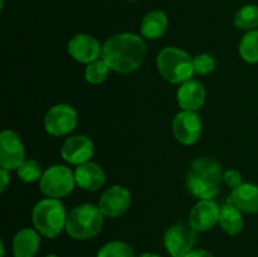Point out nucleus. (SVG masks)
Wrapping results in <instances>:
<instances>
[{
    "mask_svg": "<svg viewBox=\"0 0 258 257\" xmlns=\"http://www.w3.org/2000/svg\"><path fill=\"white\" fill-rule=\"evenodd\" d=\"M146 44L143 38L133 33H120L106 40L102 45V59L111 71L130 73L143 65Z\"/></svg>",
    "mask_w": 258,
    "mask_h": 257,
    "instance_id": "1",
    "label": "nucleus"
},
{
    "mask_svg": "<svg viewBox=\"0 0 258 257\" xmlns=\"http://www.w3.org/2000/svg\"><path fill=\"white\" fill-rule=\"evenodd\" d=\"M222 180V166L218 161L208 156H201L193 160L186 173V188L189 193L201 201L217 197Z\"/></svg>",
    "mask_w": 258,
    "mask_h": 257,
    "instance_id": "2",
    "label": "nucleus"
},
{
    "mask_svg": "<svg viewBox=\"0 0 258 257\" xmlns=\"http://www.w3.org/2000/svg\"><path fill=\"white\" fill-rule=\"evenodd\" d=\"M66 208L59 199H42L34 206L32 212V221L34 228L47 238H55L66 229L67 222Z\"/></svg>",
    "mask_w": 258,
    "mask_h": 257,
    "instance_id": "3",
    "label": "nucleus"
},
{
    "mask_svg": "<svg viewBox=\"0 0 258 257\" xmlns=\"http://www.w3.org/2000/svg\"><path fill=\"white\" fill-rule=\"evenodd\" d=\"M103 226V214L93 204L85 203L71 211L66 222V232L77 241L93 238L101 232Z\"/></svg>",
    "mask_w": 258,
    "mask_h": 257,
    "instance_id": "4",
    "label": "nucleus"
},
{
    "mask_svg": "<svg viewBox=\"0 0 258 257\" xmlns=\"http://www.w3.org/2000/svg\"><path fill=\"white\" fill-rule=\"evenodd\" d=\"M156 67L161 77L174 85L190 80L196 72L190 55L178 47L164 48L156 58Z\"/></svg>",
    "mask_w": 258,
    "mask_h": 257,
    "instance_id": "5",
    "label": "nucleus"
},
{
    "mask_svg": "<svg viewBox=\"0 0 258 257\" xmlns=\"http://www.w3.org/2000/svg\"><path fill=\"white\" fill-rule=\"evenodd\" d=\"M76 185L75 173L66 165H52L43 171L39 189L48 198L67 197Z\"/></svg>",
    "mask_w": 258,
    "mask_h": 257,
    "instance_id": "6",
    "label": "nucleus"
},
{
    "mask_svg": "<svg viewBox=\"0 0 258 257\" xmlns=\"http://www.w3.org/2000/svg\"><path fill=\"white\" fill-rule=\"evenodd\" d=\"M198 232L190 223L178 222L169 227L164 233V246L171 257H184L193 251L198 238Z\"/></svg>",
    "mask_w": 258,
    "mask_h": 257,
    "instance_id": "7",
    "label": "nucleus"
},
{
    "mask_svg": "<svg viewBox=\"0 0 258 257\" xmlns=\"http://www.w3.org/2000/svg\"><path fill=\"white\" fill-rule=\"evenodd\" d=\"M77 112L67 103L53 106L44 117V128L52 136H64L77 126Z\"/></svg>",
    "mask_w": 258,
    "mask_h": 257,
    "instance_id": "8",
    "label": "nucleus"
},
{
    "mask_svg": "<svg viewBox=\"0 0 258 257\" xmlns=\"http://www.w3.org/2000/svg\"><path fill=\"white\" fill-rule=\"evenodd\" d=\"M173 134L183 145H193L199 140L203 130L202 118L196 111H180L171 123Z\"/></svg>",
    "mask_w": 258,
    "mask_h": 257,
    "instance_id": "9",
    "label": "nucleus"
},
{
    "mask_svg": "<svg viewBox=\"0 0 258 257\" xmlns=\"http://www.w3.org/2000/svg\"><path fill=\"white\" fill-rule=\"evenodd\" d=\"M25 160V150L19 135L12 130L0 134V166L7 170H17Z\"/></svg>",
    "mask_w": 258,
    "mask_h": 257,
    "instance_id": "10",
    "label": "nucleus"
},
{
    "mask_svg": "<svg viewBox=\"0 0 258 257\" xmlns=\"http://www.w3.org/2000/svg\"><path fill=\"white\" fill-rule=\"evenodd\" d=\"M131 204V193L127 188L121 185H112L106 189L100 197L98 208L103 216L116 218L125 213Z\"/></svg>",
    "mask_w": 258,
    "mask_h": 257,
    "instance_id": "11",
    "label": "nucleus"
},
{
    "mask_svg": "<svg viewBox=\"0 0 258 257\" xmlns=\"http://www.w3.org/2000/svg\"><path fill=\"white\" fill-rule=\"evenodd\" d=\"M67 49L73 59L86 65L100 59V55H102V47L100 42L92 35L83 33L71 38Z\"/></svg>",
    "mask_w": 258,
    "mask_h": 257,
    "instance_id": "12",
    "label": "nucleus"
},
{
    "mask_svg": "<svg viewBox=\"0 0 258 257\" xmlns=\"http://www.w3.org/2000/svg\"><path fill=\"white\" fill-rule=\"evenodd\" d=\"M221 207L213 199H202L191 208L189 223L197 232H207L219 221Z\"/></svg>",
    "mask_w": 258,
    "mask_h": 257,
    "instance_id": "13",
    "label": "nucleus"
},
{
    "mask_svg": "<svg viewBox=\"0 0 258 257\" xmlns=\"http://www.w3.org/2000/svg\"><path fill=\"white\" fill-rule=\"evenodd\" d=\"M93 153H95L93 141L85 135L71 136L64 141L60 149L63 160L77 166L90 161Z\"/></svg>",
    "mask_w": 258,
    "mask_h": 257,
    "instance_id": "14",
    "label": "nucleus"
},
{
    "mask_svg": "<svg viewBox=\"0 0 258 257\" xmlns=\"http://www.w3.org/2000/svg\"><path fill=\"white\" fill-rule=\"evenodd\" d=\"M176 101L179 107L185 111H198L206 101V88L199 81H185L180 85L176 92Z\"/></svg>",
    "mask_w": 258,
    "mask_h": 257,
    "instance_id": "15",
    "label": "nucleus"
},
{
    "mask_svg": "<svg viewBox=\"0 0 258 257\" xmlns=\"http://www.w3.org/2000/svg\"><path fill=\"white\" fill-rule=\"evenodd\" d=\"M76 184L88 191L98 190L106 183V174L98 164L87 161L81 164L75 170Z\"/></svg>",
    "mask_w": 258,
    "mask_h": 257,
    "instance_id": "16",
    "label": "nucleus"
},
{
    "mask_svg": "<svg viewBox=\"0 0 258 257\" xmlns=\"http://www.w3.org/2000/svg\"><path fill=\"white\" fill-rule=\"evenodd\" d=\"M227 202L237 207L242 213H258V185L252 183H242L232 190Z\"/></svg>",
    "mask_w": 258,
    "mask_h": 257,
    "instance_id": "17",
    "label": "nucleus"
},
{
    "mask_svg": "<svg viewBox=\"0 0 258 257\" xmlns=\"http://www.w3.org/2000/svg\"><path fill=\"white\" fill-rule=\"evenodd\" d=\"M40 237L37 229L23 228L13 238L14 257H34L39 251Z\"/></svg>",
    "mask_w": 258,
    "mask_h": 257,
    "instance_id": "18",
    "label": "nucleus"
},
{
    "mask_svg": "<svg viewBox=\"0 0 258 257\" xmlns=\"http://www.w3.org/2000/svg\"><path fill=\"white\" fill-rule=\"evenodd\" d=\"M168 28V17L161 10H153L144 17L141 22V34L146 39H159Z\"/></svg>",
    "mask_w": 258,
    "mask_h": 257,
    "instance_id": "19",
    "label": "nucleus"
},
{
    "mask_svg": "<svg viewBox=\"0 0 258 257\" xmlns=\"http://www.w3.org/2000/svg\"><path fill=\"white\" fill-rule=\"evenodd\" d=\"M218 224L221 228L229 236H236L243 229V217L242 212L233 204L228 203L221 207V214H219Z\"/></svg>",
    "mask_w": 258,
    "mask_h": 257,
    "instance_id": "20",
    "label": "nucleus"
},
{
    "mask_svg": "<svg viewBox=\"0 0 258 257\" xmlns=\"http://www.w3.org/2000/svg\"><path fill=\"white\" fill-rule=\"evenodd\" d=\"M238 52L244 62L251 65L258 63V29L248 30L242 37L238 45Z\"/></svg>",
    "mask_w": 258,
    "mask_h": 257,
    "instance_id": "21",
    "label": "nucleus"
},
{
    "mask_svg": "<svg viewBox=\"0 0 258 257\" xmlns=\"http://www.w3.org/2000/svg\"><path fill=\"white\" fill-rule=\"evenodd\" d=\"M234 25L242 30H253L258 27V5L247 4L234 15Z\"/></svg>",
    "mask_w": 258,
    "mask_h": 257,
    "instance_id": "22",
    "label": "nucleus"
},
{
    "mask_svg": "<svg viewBox=\"0 0 258 257\" xmlns=\"http://www.w3.org/2000/svg\"><path fill=\"white\" fill-rule=\"evenodd\" d=\"M96 257H136L133 247L122 241H111L98 249Z\"/></svg>",
    "mask_w": 258,
    "mask_h": 257,
    "instance_id": "23",
    "label": "nucleus"
},
{
    "mask_svg": "<svg viewBox=\"0 0 258 257\" xmlns=\"http://www.w3.org/2000/svg\"><path fill=\"white\" fill-rule=\"evenodd\" d=\"M111 68L103 59H97L87 65L85 70V78L91 85H100L107 80Z\"/></svg>",
    "mask_w": 258,
    "mask_h": 257,
    "instance_id": "24",
    "label": "nucleus"
},
{
    "mask_svg": "<svg viewBox=\"0 0 258 257\" xmlns=\"http://www.w3.org/2000/svg\"><path fill=\"white\" fill-rule=\"evenodd\" d=\"M17 174L20 180L24 183H34V181L40 180L43 175V170L40 164L34 159H27L20 164L19 168L17 169Z\"/></svg>",
    "mask_w": 258,
    "mask_h": 257,
    "instance_id": "25",
    "label": "nucleus"
},
{
    "mask_svg": "<svg viewBox=\"0 0 258 257\" xmlns=\"http://www.w3.org/2000/svg\"><path fill=\"white\" fill-rule=\"evenodd\" d=\"M193 65L196 73L206 76L214 71L216 59H214L213 55L208 54V53H202V54H198L197 57L193 58Z\"/></svg>",
    "mask_w": 258,
    "mask_h": 257,
    "instance_id": "26",
    "label": "nucleus"
},
{
    "mask_svg": "<svg viewBox=\"0 0 258 257\" xmlns=\"http://www.w3.org/2000/svg\"><path fill=\"white\" fill-rule=\"evenodd\" d=\"M223 181L229 186V188H232V190L243 183V181H242L241 173H239L238 170H236V169H229V170L224 171Z\"/></svg>",
    "mask_w": 258,
    "mask_h": 257,
    "instance_id": "27",
    "label": "nucleus"
},
{
    "mask_svg": "<svg viewBox=\"0 0 258 257\" xmlns=\"http://www.w3.org/2000/svg\"><path fill=\"white\" fill-rule=\"evenodd\" d=\"M184 257H214V256L211 253V252L207 251V249H193V251H190Z\"/></svg>",
    "mask_w": 258,
    "mask_h": 257,
    "instance_id": "28",
    "label": "nucleus"
},
{
    "mask_svg": "<svg viewBox=\"0 0 258 257\" xmlns=\"http://www.w3.org/2000/svg\"><path fill=\"white\" fill-rule=\"evenodd\" d=\"M0 176H2V191H4L5 189H7L8 184H9V181H10L9 170L2 168V169H0Z\"/></svg>",
    "mask_w": 258,
    "mask_h": 257,
    "instance_id": "29",
    "label": "nucleus"
},
{
    "mask_svg": "<svg viewBox=\"0 0 258 257\" xmlns=\"http://www.w3.org/2000/svg\"><path fill=\"white\" fill-rule=\"evenodd\" d=\"M138 257H161V256H159V254L156 253H151V252H145V253H141L140 256Z\"/></svg>",
    "mask_w": 258,
    "mask_h": 257,
    "instance_id": "30",
    "label": "nucleus"
},
{
    "mask_svg": "<svg viewBox=\"0 0 258 257\" xmlns=\"http://www.w3.org/2000/svg\"><path fill=\"white\" fill-rule=\"evenodd\" d=\"M44 257H58V256H57V254L52 253V254H47V256H44Z\"/></svg>",
    "mask_w": 258,
    "mask_h": 257,
    "instance_id": "31",
    "label": "nucleus"
},
{
    "mask_svg": "<svg viewBox=\"0 0 258 257\" xmlns=\"http://www.w3.org/2000/svg\"><path fill=\"white\" fill-rule=\"evenodd\" d=\"M127 2H136V0H127Z\"/></svg>",
    "mask_w": 258,
    "mask_h": 257,
    "instance_id": "32",
    "label": "nucleus"
},
{
    "mask_svg": "<svg viewBox=\"0 0 258 257\" xmlns=\"http://www.w3.org/2000/svg\"><path fill=\"white\" fill-rule=\"evenodd\" d=\"M81 257H87V256H81Z\"/></svg>",
    "mask_w": 258,
    "mask_h": 257,
    "instance_id": "33",
    "label": "nucleus"
}]
</instances>
